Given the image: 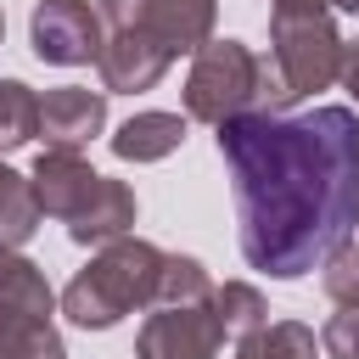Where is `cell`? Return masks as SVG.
Here are the masks:
<instances>
[{
  "mask_svg": "<svg viewBox=\"0 0 359 359\" xmlns=\"http://www.w3.org/2000/svg\"><path fill=\"white\" fill-rule=\"evenodd\" d=\"M219 157L236 191L241 258L258 275L297 280L359 230V112H241L219 123Z\"/></svg>",
  "mask_w": 359,
  "mask_h": 359,
  "instance_id": "obj_1",
  "label": "cell"
},
{
  "mask_svg": "<svg viewBox=\"0 0 359 359\" xmlns=\"http://www.w3.org/2000/svg\"><path fill=\"white\" fill-rule=\"evenodd\" d=\"M157 269H163V252H157L151 241H140V236H112V241H101V252L67 280L62 314H67L79 331H112L123 314L157 303Z\"/></svg>",
  "mask_w": 359,
  "mask_h": 359,
  "instance_id": "obj_2",
  "label": "cell"
},
{
  "mask_svg": "<svg viewBox=\"0 0 359 359\" xmlns=\"http://www.w3.org/2000/svg\"><path fill=\"white\" fill-rule=\"evenodd\" d=\"M269 73L280 84V107L309 101L320 90L337 84L342 73V34L331 22V11H269Z\"/></svg>",
  "mask_w": 359,
  "mask_h": 359,
  "instance_id": "obj_3",
  "label": "cell"
},
{
  "mask_svg": "<svg viewBox=\"0 0 359 359\" xmlns=\"http://www.w3.org/2000/svg\"><path fill=\"white\" fill-rule=\"evenodd\" d=\"M241 112H264V56L241 39H208L185 73V118L219 129Z\"/></svg>",
  "mask_w": 359,
  "mask_h": 359,
  "instance_id": "obj_4",
  "label": "cell"
},
{
  "mask_svg": "<svg viewBox=\"0 0 359 359\" xmlns=\"http://www.w3.org/2000/svg\"><path fill=\"white\" fill-rule=\"evenodd\" d=\"M107 22L90 0H39L28 17V45L50 67H84L101 56Z\"/></svg>",
  "mask_w": 359,
  "mask_h": 359,
  "instance_id": "obj_5",
  "label": "cell"
},
{
  "mask_svg": "<svg viewBox=\"0 0 359 359\" xmlns=\"http://www.w3.org/2000/svg\"><path fill=\"white\" fill-rule=\"evenodd\" d=\"M224 331L208 303H157L135 337V359H219Z\"/></svg>",
  "mask_w": 359,
  "mask_h": 359,
  "instance_id": "obj_6",
  "label": "cell"
},
{
  "mask_svg": "<svg viewBox=\"0 0 359 359\" xmlns=\"http://www.w3.org/2000/svg\"><path fill=\"white\" fill-rule=\"evenodd\" d=\"M101 129H107V90L56 84V90L39 95V135H45V146L84 151Z\"/></svg>",
  "mask_w": 359,
  "mask_h": 359,
  "instance_id": "obj_7",
  "label": "cell"
},
{
  "mask_svg": "<svg viewBox=\"0 0 359 359\" xmlns=\"http://www.w3.org/2000/svg\"><path fill=\"white\" fill-rule=\"evenodd\" d=\"M168 50H157L140 28H112L107 39H101V56H95V73H101V84H107V95H140V90H151L163 73H168Z\"/></svg>",
  "mask_w": 359,
  "mask_h": 359,
  "instance_id": "obj_8",
  "label": "cell"
},
{
  "mask_svg": "<svg viewBox=\"0 0 359 359\" xmlns=\"http://www.w3.org/2000/svg\"><path fill=\"white\" fill-rule=\"evenodd\" d=\"M95 180H101V174H95L79 151H67V146H45V151L34 157V168H28L34 202H39V213H50V219H73V213L90 202Z\"/></svg>",
  "mask_w": 359,
  "mask_h": 359,
  "instance_id": "obj_9",
  "label": "cell"
},
{
  "mask_svg": "<svg viewBox=\"0 0 359 359\" xmlns=\"http://www.w3.org/2000/svg\"><path fill=\"white\" fill-rule=\"evenodd\" d=\"M213 22H219V0H146L135 28L168 56H196L213 39Z\"/></svg>",
  "mask_w": 359,
  "mask_h": 359,
  "instance_id": "obj_10",
  "label": "cell"
},
{
  "mask_svg": "<svg viewBox=\"0 0 359 359\" xmlns=\"http://www.w3.org/2000/svg\"><path fill=\"white\" fill-rule=\"evenodd\" d=\"M135 191L123 185V180H95V191H90V202L67 219V236L79 241V247H101V241H112V236H129L135 230Z\"/></svg>",
  "mask_w": 359,
  "mask_h": 359,
  "instance_id": "obj_11",
  "label": "cell"
},
{
  "mask_svg": "<svg viewBox=\"0 0 359 359\" xmlns=\"http://www.w3.org/2000/svg\"><path fill=\"white\" fill-rule=\"evenodd\" d=\"M185 146V112H135L112 135L118 163H163Z\"/></svg>",
  "mask_w": 359,
  "mask_h": 359,
  "instance_id": "obj_12",
  "label": "cell"
},
{
  "mask_svg": "<svg viewBox=\"0 0 359 359\" xmlns=\"http://www.w3.org/2000/svg\"><path fill=\"white\" fill-rule=\"evenodd\" d=\"M0 314H28V320L56 314V292L22 247H0Z\"/></svg>",
  "mask_w": 359,
  "mask_h": 359,
  "instance_id": "obj_13",
  "label": "cell"
},
{
  "mask_svg": "<svg viewBox=\"0 0 359 359\" xmlns=\"http://www.w3.org/2000/svg\"><path fill=\"white\" fill-rule=\"evenodd\" d=\"M208 309H213L224 342H241V337H252V331L269 325V303H264V292H258L252 280H224V286H213Z\"/></svg>",
  "mask_w": 359,
  "mask_h": 359,
  "instance_id": "obj_14",
  "label": "cell"
},
{
  "mask_svg": "<svg viewBox=\"0 0 359 359\" xmlns=\"http://www.w3.org/2000/svg\"><path fill=\"white\" fill-rule=\"evenodd\" d=\"M39 202H34V185L28 174H17L6 157H0V247H28L34 230H39Z\"/></svg>",
  "mask_w": 359,
  "mask_h": 359,
  "instance_id": "obj_15",
  "label": "cell"
},
{
  "mask_svg": "<svg viewBox=\"0 0 359 359\" xmlns=\"http://www.w3.org/2000/svg\"><path fill=\"white\" fill-rule=\"evenodd\" d=\"M236 359H325V353H320V337L303 320H275V325L241 337Z\"/></svg>",
  "mask_w": 359,
  "mask_h": 359,
  "instance_id": "obj_16",
  "label": "cell"
},
{
  "mask_svg": "<svg viewBox=\"0 0 359 359\" xmlns=\"http://www.w3.org/2000/svg\"><path fill=\"white\" fill-rule=\"evenodd\" d=\"M0 359H67V342L50 320L0 314Z\"/></svg>",
  "mask_w": 359,
  "mask_h": 359,
  "instance_id": "obj_17",
  "label": "cell"
},
{
  "mask_svg": "<svg viewBox=\"0 0 359 359\" xmlns=\"http://www.w3.org/2000/svg\"><path fill=\"white\" fill-rule=\"evenodd\" d=\"M213 297V275L202 258L191 252H163V269H157V303H208Z\"/></svg>",
  "mask_w": 359,
  "mask_h": 359,
  "instance_id": "obj_18",
  "label": "cell"
},
{
  "mask_svg": "<svg viewBox=\"0 0 359 359\" xmlns=\"http://www.w3.org/2000/svg\"><path fill=\"white\" fill-rule=\"evenodd\" d=\"M39 135V95L22 79H0V151H17Z\"/></svg>",
  "mask_w": 359,
  "mask_h": 359,
  "instance_id": "obj_19",
  "label": "cell"
},
{
  "mask_svg": "<svg viewBox=\"0 0 359 359\" xmlns=\"http://www.w3.org/2000/svg\"><path fill=\"white\" fill-rule=\"evenodd\" d=\"M320 286H325V297H331L337 309L359 303V241H353V236L337 241V247L320 258Z\"/></svg>",
  "mask_w": 359,
  "mask_h": 359,
  "instance_id": "obj_20",
  "label": "cell"
},
{
  "mask_svg": "<svg viewBox=\"0 0 359 359\" xmlns=\"http://www.w3.org/2000/svg\"><path fill=\"white\" fill-rule=\"evenodd\" d=\"M320 353H325V359H359V303L337 309V314L320 325Z\"/></svg>",
  "mask_w": 359,
  "mask_h": 359,
  "instance_id": "obj_21",
  "label": "cell"
},
{
  "mask_svg": "<svg viewBox=\"0 0 359 359\" xmlns=\"http://www.w3.org/2000/svg\"><path fill=\"white\" fill-rule=\"evenodd\" d=\"M140 6H146V0H95L101 22H112V28H135V22H140Z\"/></svg>",
  "mask_w": 359,
  "mask_h": 359,
  "instance_id": "obj_22",
  "label": "cell"
},
{
  "mask_svg": "<svg viewBox=\"0 0 359 359\" xmlns=\"http://www.w3.org/2000/svg\"><path fill=\"white\" fill-rule=\"evenodd\" d=\"M337 79H342V90H348V95H353V107H359V39H353V45H342V73H337Z\"/></svg>",
  "mask_w": 359,
  "mask_h": 359,
  "instance_id": "obj_23",
  "label": "cell"
},
{
  "mask_svg": "<svg viewBox=\"0 0 359 359\" xmlns=\"http://www.w3.org/2000/svg\"><path fill=\"white\" fill-rule=\"evenodd\" d=\"M269 11H331V0H269Z\"/></svg>",
  "mask_w": 359,
  "mask_h": 359,
  "instance_id": "obj_24",
  "label": "cell"
},
{
  "mask_svg": "<svg viewBox=\"0 0 359 359\" xmlns=\"http://www.w3.org/2000/svg\"><path fill=\"white\" fill-rule=\"evenodd\" d=\"M331 6H337V11H353V17H359V0H331Z\"/></svg>",
  "mask_w": 359,
  "mask_h": 359,
  "instance_id": "obj_25",
  "label": "cell"
},
{
  "mask_svg": "<svg viewBox=\"0 0 359 359\" xmlns=\"http://www.w3.org/2000/svg\"><path fill=\"white\" fill-rule=\"evenodd\" d=\"M0 39H6V11H0Z\"/></svg>",
  "mask_w": 359,
  "mask_h": 359,
  "instance_id": "obj_26",
  "label": "cell"
}]
</instances>
